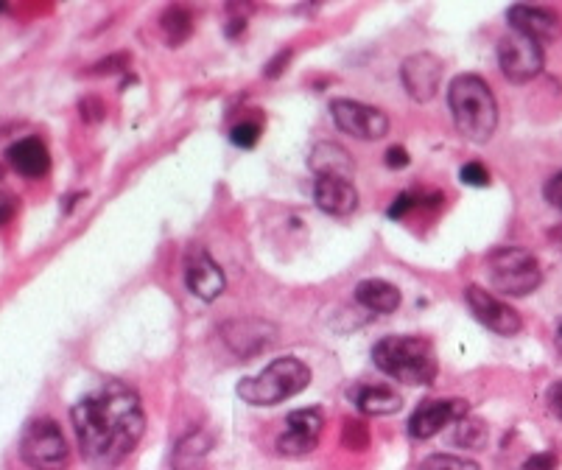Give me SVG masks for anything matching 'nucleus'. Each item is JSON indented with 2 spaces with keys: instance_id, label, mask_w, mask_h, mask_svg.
Returning a JSON list of instances; mask_svg holds the SVG:
<instances>
[{
  "instance_id": "nucleus-1",
  "label": "nucleus",
  "mask_w": 562,
  "mask_h": 470,
  "mask_svg": "<svg viewBox=\"0 0 562 470\" xmlns=\"http://www.w3.org/2000/svg\"><path fill=\"white\" fill-rule=\"evenodd\" d=\"M70 423L84 462L93 470H115L132 457L146 434V412L135 389L124 381H101L73 403Z\"/></svg>"
},
{
  "instance_id": "nucleus-2",
  "label": "nucleus",
  "mask_w": 562,
  "mask_h": 470,
  "mask_svg": "<svg viewBox=\"0 0 562 470\" xmlns=\"http://www.w3.org/2000/svg\"><path fill=\"white\" fill-rule=\"evenodd\" d=\"M448 107H451L453 124L459 135L470 143H487L498 126V104H495L490 84L481 76L465 73L456 76L448 90Z\"/></svg>"
},
{
  "instance_id": "nucleus-3",
  "label": "nucleus",
  "mask_w": 562,
  "mask_h": 470,
  "mask_svg": "<svg viewBox=\"0 0 562 470\" xmlns=\"http://www.w3.org/2000/svg\"><path fill=\"white\" fill-rule=\"evenodd\" d=\"M375 367L400 384L425 387L437 378V353L420 336H386L372 347Z\"/></svg>"
},
{
  "instance_id": "nucleus-4",
  "label": "nucleus",
  "mask_w": 562,
  "mask_h": 470,
  "mask_svg": "<svg viewBox=\"0 0 562 470\" xmlns=\"http://www.w3.org/2000/svg\"><path fill=\"white\" fill-rule=\"evenodd\" d=\"M308 384H311V370L297 356H286L272 361L263 373L244 378L235 392L249 406H277L300 395Z\"/></svg>"
},
{
  "instance_id": "nucleus-5",
  "label": "nucleus",
  "mask_w": 562,
  "mask_h": 470,
  "mask_svg": "<svg viewBox=\"0 0 562 470\" xmlns=\"http://www.w3.org/2000/svg\"><path fill=\"white\" fill-rule=\"evenodd\" d=\"M487 275L495 291L507 297H526L540 289L543 269L529 249L498 247L487 255Z\"/></svg>"
},
{
  "instance_id": "nucleus-6",
  "label": "nucleus",
  "mask_w": 562,
  "mask_h": 470,
  "mask_svg": "<svg viewBox=\"0 0 562 470\" xmlns=\"http://www.w3.org/2000/svg\"><path fill=\"white\" fill-rule=\"evenodd\" d=\"M20 457L31 470H65L70 462V448L59 423L51 417L31 420L20 437Z\"/></svg>"
},
{
  "instance_id": "nucleus-7",
  "label": "nucleus",
  "mask_w": 562,
  "mask_h": 470,
  "mask_svg": "<svg viewBox=\"0 0 562 470\" xmlns=\"http://www.w3.org/2000/svg\"><path fill=\"white\" fill-rule=\"evenodd\" d=\"M498 68L509 82L526 84L543 70V48L540 42L523 37L518 31L498 42Z\"/></svg>"
},
{
  "instance_id": "nucleus-8",
  "label": "nucleus",
  "mask_w": 562,
  "mask_h": 470,
  "mask_svg": "<svg viewBox=\"0 0 562 470\" xmlns=\"http://www.w3.org/2000/svg\"><path fill=\"white\" fill-rule=\"evenodd\" d=\"M330 115H333V121L342 132L358 140H381L389 132L386 112H381L378 107H370V104H361V101L336 98L330 104Z\"/></svg>"
},
{
  "instance_id": "nucleus-9",
  "label": "nucleus",
  "mask_w": 562,
  "mask_h": 470,
  "mask_svg": "<svg viewBox=\"0 0 562 470\" xmlns=\"http://www.w3.org/2000/svg\"><path fill=\"white\" fill-rule=\"evenodd\" d=\"M467 308L473 311V317L479 319L484 328H490L498 336H515L523 328L521 314L504 300H498L493 291L479 289V286H467L465 289Z\"/></svg>"
},
{
  "instance_id": "nucleus-10",
  "label": "nucleus",
  "mask_w": 562,
  "mask_h": 470,
  "mask_svg": "<svg viewBox=\"0 0 562 470\" xmlns=\"http://www.w3.org/2000/svg\"><path fill=\"white\" fill-rule=\"evenodd\" d=\"M442 76H445V65L437 54H428V51H420V54H412L403 65H400V82H403V90L409 93L412 101H431V98L439 93V84H442Z\"/></svg>"
},
{
  "instance_id": "nucleus-11",
  "label": "nucleus",
  "mask_w": 562,
  "mask_h": 470,
  "mask_svg": "<svg viewBox=\"0 0 562 470\" xmlns=\"http://www.w3.org/2000/svg\"><path fill=\"white\" fill-rule=\"evenodd\" d=\"M470 406L462 398H439V401H423L414 415L409 417V434L414 440H431L437 437L439 431L445 429L448 423H459L465 420Z\"/></svg>"
},
{
  "instance_id": "nucleus-12",
  "label": "nucleus",
  "mask_w": 562,
  "mask_h": 470,
  "mask_svg": "<svg viewBox=\"0 0 562 470\" xmlns=\"http://www.w3.org/2000/svg\"><path fill=\"white\" fill-rule=\"evenodd\" d=\"M322 426H325V417H322L319 409L291 412L286 417V431L277 437V451L283 457H305V454H311L319 445Z\"/></svg>"
},
{
  "instance_id": "nucleus-13",
  "label": "nucleus",
  "mask_w": 562,
  "mask_h": 470,
  "mask_svg": "<svg viewBox=\"0 0 562 470\" xmlns=\"http://www.w3.org/2000/svg\"><path fill=\"white\" fill-rule=\"evenodd\" d=\"M185 286H188L193 297H199L205 303H213V300H219L221 294H224V286H227L224 272H221L219 263L213 261L202 247H193L188 252V261H185Z\"/></svg>"
},
{
  "instance_id": "nucleus-14",
  "label": "nucleus",
  "mask_w": 562,
  "mask_h": 470,
  "mask_svg": "<svg viewBox=\"0 0 562 470\" xmlns=\"http://www.w3.org/2000/svg\"><path fill=\"white\" fill-rule=\"evenodd\" d=\"M507 20L512 31H518L523 37L535 42H554L562 37V20L560 14L543 9V6H526L518 3L507 12Z\"/></svg>"
},
{
  "instance_id": "nucleus-15",
  "label": "nucleus",
  "mask_w": 562,
  "mask_h": 470,
  "mask_svg": "<svg viewBox=\"0 0 562 470\" xmlns=\"http://www.w3.org/2000/svg\"><path fill=\"white\" fill-rule=\"evenodd\" d=\"M221 336L238 356H255L275 342L277 328L261 319H233L221 328Z\"/></svg>"
},
{
  "instance_id": "nucleus-16",
  "label": "nucleus",
  "mask_w": 562,
  "mask_h": 470,
  "mask_svg": "<svg viewBox=\"0 0 562 470\" xmlns=\"http://www.w3.org/2000/svg\"><path fill=\"white\" fill-rule=\"evenodd\" d=\"M6 160L9 166L26 177V180H37V177H45L48 168H51V154H48V146L42 143L40 138H23L12 143L6 149Z\"/></svg>"
},
{
  "instance_id": "nucleus-17",
  "label": "nucleus",
  "mask_w": 562,
  "mask_h": 470,
  "mask_svg": "<svg viewBox=\"0 0 562 470\" xmlns=\"http://www.w3.org/2000/svg\"><path fill=\"white\" fill-rule=\"evenodd\" d=\"M314 202L316 208L325 210L330 216H347L358 208V191L350 180L325 177V180H316Z\"/></svg>"
},
{
  "instance_id": "nucleus-18",
  "label": "nucleus",
  "mask_w": 562,
  "mask_h": 470,
  "mask_svg": "<svg viewBox=\"0 0 562 470\" xmlns=\"http://www.w3.org/2000/svg\"><path fill=\"white\" fill-rule=\"evenodd\" d=\"M308 166L319 180H325V177L350 180L353 177V157L339 143H316L308 157Z\"/></svg>"
},
{
  "instance_id": "nucleus-19",
  "label": "nucleus",
  "mask_w": 562,
  "mask_h": 470,
  "mask_svg": "<svg viewBox=\"0 0 562 470\" xmlns=\"http://www.w3.org/2000/svg\"><path fill=\"white\" fill-rule=\"evenodd\" d=\"M350 398L358 406V412L370 417H386L400 412V395L392 387H384V384H364V387H356L350 392Z\"/></svg>"
},
{
  "instance_id": "nucleus-20",
  "label": "nucleus",
  "mask_w": 562,
  "mask_h": 470,
  "mask_svg": "<svg viewBox=\"0 0 562 470\" xmlns=\"http://www.w3.org/2000/svg\"><path fill=\"white\" fill-rule=\"evenodd\" d=\"M356 303L364 305L367 311H375V314H392V311H398L400 291L398 286H392L386 280L370 277V280H361L356 286Z\"/></svg>"
},
{
  "instance_id": "nucleus-21",
  "label": "nucleus",
  "mask_w": 562,
  "mask_h": 470,
  "mask_svg": "<svg viewBox=\"0 0 562 470\" xmlns=\"http://www.w3.org/2000/svg\"><path fill=\"white\" fill-rule=\"evenodd\" d=\"M210 448H213V437H210V434H205V431H191V434H185L177 443V448H174L171 465H174V470H202Z\"/></svg>"
},
{
  "instance_id": "nucleus-22",
  "label": "nucleus",
  "mask_w": 562,
  "mask_h": 470,
  "mask_svg": "<svg viewBox=\"0 0 562 470\" xmlns=\"http://www.w3.org/2000/svg\"><path fill=\"white\" fill-rule=\"evenodd\" d=\"M163 31L165 40L177 48V45H182L193 34V14L185 6H171L163 14Z\"/></svg>"
},
{
  "instance_id": "nucleus-23",
  "label": "nucleus",
  "mask_w": 562,
  "mask_h": 470,
  "mask_svg": "<svg viewBox=\"0 0 562 470\" xmlns=\"http://www.w3.org/2000/svg\"><path fill=\"white\" fill-rule=\"evenodd\" d=\"M453 443L462 445V448H470V451H479L487 445V426L476 420V417H465L456 423V437Z\"/></svg>"
},
{
  "instance_id": "nucleus-24",
  "label": "nucleus",
  "mask_w": 562,
  "mask_h": 470,
  "mask_svg": "<svg viewBox=\"0 0 562 470\" xmlns=\"http://www.w3.org/2000/svg\"><path fill=\"white\" fill-rule=\"evenodd\" d=\"M420 470H479L473 459L453 457V454H434V457L423 459Z\"/></svg>"
},
{
  "instance_id": "nucleus-25",
  "label": "nucleus",
  "mask_w": 562,
  "mask_h": 470,
  "mask_svg": "<svg viewBox=\"0 0 562 470\" xmlns=\"http://www.w3.org/2000/svg\"><path fill=\"white\" fill-rule=\"evenodd\" d=\"M258 138H261V124H255V121L238 124L230 132V140H233L235 146H241V149H252L258 143Z\"/></svg>"
},
{
  "instance_id": "nucleus-26",
  "label": "nucleus",
  "mask_w": 562,
  "mask_h": 470,
  "mask_svg": "<svg viewBox=\"0 0 562 470\" xmlns=\"http://www.w3.org/2000/svg\"><path fill=\"white\" fill-rule=\"evenodd\" d=\"M367 429H364V423H358V420H347L344 423V445H350V448H367Z\"/></svg>"
},
{
  "instance_id": "nucleus-27",
  "label": "nucleus",
  "mask_w": 562,
  "mask_h": 470,
  "mask_svg": "<svg viewBox=\"0 0 562 470\" xmlns=\"http://www.w3.org/2000/svg\"><path fill=\"white\" fill-rule=\"evenodd\" d=\"M459 177H462L465 185H473V188H484V185H490V171L481 166V163H467V166H462Z\"/></svg>"
},
{
  "instance_id": "nucleus-28",
  "label": "nucleus",
  "mask_w": 562,
  "mask_h": 470,
  "mask_svg": "<svg viewBox=\"0 0 562 470\" xmlns=\"http://www.w3.org/2000/svg\"><path fill=\"white\" fill-rule=\"evenodd\" d=\"M523 470H557V454L554 451H540L523 462Z\"/></svg>"
},
{
  "instance_id": "nucleus-29",
  "label": "nucleus",
  "mask_w": 562,
  "mask_h": 470,
  "mask_svg": "<svg viewBox=\"0 0 562 470\" xmlns=\"http://www.w3.org/2000/svg\"><path fill=\"white\" fill-rule=\"evenodd\" d=\"M546 199H549V205L562 210V171L546 182Z\"/></svg>"
},
{
  "instance_id": "nucleus-30",
  "label": "nucleus",
  "mask_w": 562,
  "mask_h": 470,
  "mask_svg": "<svg viewBox=\"0 0 562 470\" xmlns=\"http://www.w3.org/2000/svg\"><path fill=\"white\" fill-rule=\"evenodd\" d=\"M14 213H17V199L6 191H0V227L12 222Z\"/></svg>"
},
{
  "instance_id": "nucleus-31",
  "label": "nucleus",
  "mask_w": 562,
  "mask_h": 470,
  "mask_svg": "<svg viewBox=\"0 0 562 470\" xmlns=\"http://www.w3.org/2000/svg\"><path fill=\"white\" fill-rule=\"evenodd\" d=\"M546 403H549L551 415L557 417V420H562V381L551 384L549 392H546Z\"/></svg>"
},
{
  "instance_id": "nucleus-32",
  "label": "nucleus",
  "mask_w": 562,
  "mask_h": 470,
  "mask_svg": "<svg viewBox=\"0 0 562 470\" xmlns=\"http://www.w3.org/2000/svg\"><path fill=\"white\" fill-rule=\"evenodd\" d=\"M414 205H417V202H414L412 194H400L398 199H395V205L389 208V216H392V219H400V216H406Z\"/></svg>"
},
{
  "instance_id": "nucleus-33",
  "label": "nucleus",
  "mask_w": 562,
  "mask_h": 470,
  "mask_svg": "<svg viewBox=\"0 0 562 470\" xmlns=\"http://www.w3.org/2000/svg\"><path fill=\"white\" fill-rule=\"evenodd\" d=\"M386 166L406 168L409 166V152H406V149H400V146H392V149L386 152Z\"/></svg>"
},
{
  "instance_id": "nucleus-34",
  "label": "nucleus",
  "mask_w": 562,
  "mask_h": 470,
  "mask_svg": "<svg viewBox=\"0 0 562 470\" xmlns=\"http://www.w3.org/2000/svg\"><path fill=\"white\" fill-rule=\"evenodd\" d=\"M126 65V56H110V59H104V62H98V65H93V70L90 73H115V70H121Z\"/></svg>"
},
{
  "instance_id": "nucleus-35",
  "label": "nucleus",
  "mask_w": 562,
  "mask_h": 470,
  "mask_svg": "<svg viewBox=\"0 0 562 470\" xmlns=\"http://www.w3.org/2000/svg\"><path fill=\"white\" fill-rule=\"evenodd\" d=\"M288 59H291V51H280V54H277L275 59H272V62L266 65V76H272V79H275V76H280V73H283V68L288 65Z\"/></svg>"
},
{
  "instance_id": "nucleus-36",
  "label": "nucleus",
  "mask_w": 562,
  "mask_h": 470,
  "mask_svg": "<svg viewBox=\"0 0 562 470\" xmlns=\"http://www.w3.org/2000/svg\"><path fill=\"white\" fill-rule=\"evenodd\" d=\"M557 342H560V350H562V325H560V333H557Z\"/></svg>"
},
{
  "instance_id": "nucleus-37",
  "label": "nucleus",
  "mask_w": 562,
  "mask_h": 470,
  "mask_svg": "<svg viewBox=\"0 0 562 470\" xmlns=\"http://www.w3.org/2000/svg\"><path fill=\"white\" fill-rule=\"evenodd\" d=\"M0 12H3V3H0Z\"/></svg>"
}]
</instances>
